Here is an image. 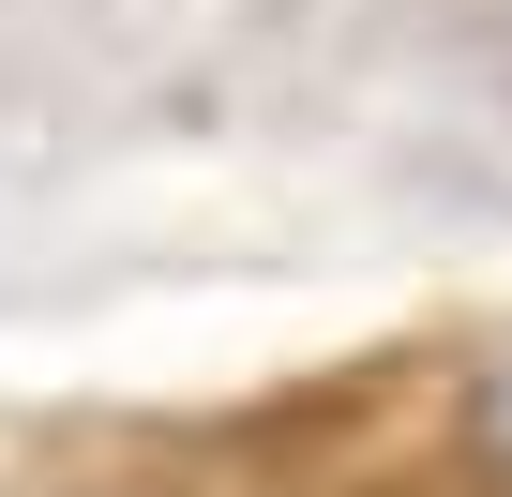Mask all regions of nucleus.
I'll return each instance as SVG.
<instances>
[{
	"label": "nucleus",
	"mask_w": 512,
	"mask_h": 497,
	"mask_svg": "<svg viewBox=\"0 0 512 497\" xmlns=\"http://www.w3.org/2000/svg\"><path fill=\"white\" fill-rule=\"evenodd\" d=\"M467 452L512 482V347H497V362H482V392H467Z\"/></svg>",
	"instance_id": "f257e3e1"
}]
</instances>
